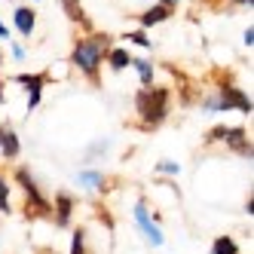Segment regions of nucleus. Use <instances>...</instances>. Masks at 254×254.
<instances>
[{"label": "nucleus", "mask_w": 254, "mask_h": 254, "mask_svg": "<svg viewBox=\"0 0 254 254\" xmlns=\"http://www.w3.org/2000/svg\"><path fill=\"white\" fill-rule=\"evenodd\" d=\"M12 28H15V34L19 37H31L34 34V28H37V9L34 6H25V3H19V6H12Z\"/></svg>", "instance_id": "10"}, {"label": "nucleus", "mask_w": 254, "mask_h": 254, "mask_svg": "<svg viewBox=\"0 0 254 254\" xmlns=\"http://www.w3.org/2000/svg\"><path fill=\"white\" fill-rule=\"evenodd\" d=\"M199 107H202L205 114H227V111H230V107L224 104V98L217 95L214 89H211V92H205L202 98H199Z\"/></svg>", "instance_id": "16"}, {"label": "nucleus", "mask_w": 254, "mask_h": 254, "mask_svg": "<svg viewBox=\"0 0 254 254\" xmlns=\"http://www.w3.org/2000/svg\"><path fill=\"white\" fill-rule=\"evenodd\" d=\"M62 3V9H64V15L74 25H80V28H92V22H89V15H86V9H83V0H59Z\"/></svg>", "instance_id": "13"}, {"label": "nucleus", "mask_w": 254, "mask_h": 254, "mask_svg": "<svg viewBox=\"0 0 254 254\" xmlns=\"http://www.w3.org/2000/svg\"><path fill=\"white\" fill-rule=\"evenodd\" d=\"M0 214H12V187L6 178H0Z\"/></svg>", "instance_id": "21"}, {"label": "nucleus", "mask_w": 254, "mask_h": 254, "mask_svg": "<svg viewBox=\"0 0 254 254\" xmlns=\"http://www.w3.org/2000/svg\"><path fill=\"white\" fill-rule=\"evenodd\" d=\"M46 80L49 74L46 70H37V74H15L12 83H19L25 92H28V114H34L43 101V89H46Z\"/></svg>", "instance_id": "8"}, {"label": "nucleus", "mask_w": 254, "mask_h": 254, "mask_svg": "<svg viewBox=\"0 0 254 254\" xmlns=\"http://www.w3.org/2000/svg\"><path fill=\"white\" fill-rule=\"evenodd\" d=\"M126 43H132L144 52H150L153 49V40H150V34L144 31V28H135V31H126Z\"/></svg>", "instance_id": "19"}, {"label": "nucleus", "mask_w": 254, "mask_h": 254, "mask_svg": "<svg viewBox=\"0 0 254 254\" xmlns=\"http://www.w3.org/2000/svg\"><path fill=\"white\" fill-rule=\"evenodd\" d=\"M3 62H6V59H3V49H0V64H3Z\"/></svg>", "instance_id": "30"}, {"label": "nucleus", "mask_w": 254, "mask_h": 254, "mask_svg": "<svg viewBox=\"0 0 254 254\" xmlns=\"http://www.w3.org/2000/svg\"><path fill=\"white\" fill-rule=\"evenodd\" d=\"M12 178H15V184H19V190L25 193V214L31 217V221H37V217H49V199L43 196L34 172L28 166H15Z\"/></svg>", "instance_id": "3"}, {"label": "nucleus", "mask_w": 254, "mask_h": 254, "mask_svg": "<svg viewBox=\"0 0 254 254\" xmlns=\"http://www.w3.org/2000/svg\"><path fill=\"white\" fill-rule=\"evenodd\" d=\"M156 175L159 178H178L181 175V166H178L175 159H159L156 162Z\"/></svg>", "instance_id": "22"}, {"label": "nucleus", "mask_w": 254, "mask_h": 254, "mask_svg": "<svg viewBox=\"0 0 254 254\" xmlns=\"http://www.w3.org/2000/svg\"><path fill=\"white\" fill-rule=\"evenodd\" d=\"M129 67L138 70V83H141V89L156 86V67H153L150 59H135V56H132V64H129Z\"/></svg>", "instance_id": "14"}, {"label": "nucleus", "mask_w": 254, "mask_h": 254, "mask_svg": "<svg viewBox=\"0 0 254 254\" xmlns=\"http://www.w3.org/2000/svg\"><path fill=\"white\" fill-rule=\"evenodd\" d=\"M67 254H89L86 227H74V230H70V248H67Z\"/></svg>", "instance_id": "17"}, {"label": "nucleus", "mask_w": 254, "mask_h": 254, "mask_svg": "<svg viewBox=\"0 0 254 254\" xmlns=\"http://www.w3.org/2000/svg\"><path fill=\"white\" fill-rule=\"evenodd\" d=\"M132 217H135V224H138L141 236L147 239L150 248H162V245H166V233H162V227H159V217L150 214L147 199H138V202L132 205Z\"/></svg>", "instance_id": "5"}, {"label": "nucleus", "mask_w": 254, "mask_h": 254, "mask_svg": "<svg viewBox=\"0 0 254 254\" xmlns=\"http://www.w3.org/2000/svg\"><path fill=\"white\" fill-rule=\"evenodd\" d=\"M25 56H28V52H25L22 43H12V46H9V59H12V62H25Z\"/></svg>", "instance_id": "23"}, {"label": "nucleus", "mask_w": 254, "mask_h": 254, "mask_svg": "<svg viewBox=\"0 0 254 254\" xmlns=\"http://www.w3.org/2000/svg\"><path fill=\"white\" fill-rule=\"evenodd\" d=\"M0 156L3 162H19L22 156V138L9 123H0Z\"/></svg>", "instance_id": "9"}, {"label": "nucleus", "mask_w": 254, "mask_h": 254, "mask_svg": "<svg viewBox=\"0 0 254 254\" xmlns=\"http://www.w3.org/2000/svg\"><path fill=\"white\" fill-rule=\"evenodd\" d=\"M9 37H12V34H9V25L0 19V40H9Z\"/></svg>", "instance_id": "25"}, {"label": "nucleus", "mask_w": 254, "mask_h": 254, "mask_svg": "<svg viewBox=\"0 0 254 254\" xmlns=\"http://www.w3.org/2000/svg\"><path fill=\"white\" fill-rule=\"evenodd\" d=\"M245 214H248V217L254 214V199H251V193H248V199H245Z\"/></svg>", "instance_id": "28"}, {"label": "nucleus", "mask_w": 254, "mask_h": 254, "mask_svg": "<svg viewBox=\"0 0 254 254\" xmlns=\"http://www.w3.org/2000/svg\"><path fill=\"white\" fill-rule=\"evenodd\" d=\"M34 3H37V0H34Z\"/></svg>", "instance_id": "32"}, {"label": "nucleus", "mask_w": 254, "mask_h": 254, "mask_svg": "<svg viewBox=\"0 0 254 254\" xmlns=\"http://www.w3.org/2000/svg\"><path fill=\"white\" fill-rule=\"evenodd\" d=\"M214 92L224 98V104L230 107V111H239V114L251 117V111H254V101H251V95L245 92V89H242L239 83H233V80H221V83L214 86Z\"/></svg>", "instance_id": "7"}, {"label": "nucleus", "mask_w": 254, "mask_h": 254, "mask_svg": "<svg viewBox=\"0 0 254 254\" xmlns=\"http://www.w3.org/2000/svg\"><path fill=\"white\" fill-rule=\"evenodd\" d=\"M6 101V89H3V80H0V104Z\"/></svg>", "instance_id": "29"}, {"label": "nucleus", "mask_w": 254, "mask_h": 254, "mask_svg": "<svg viewBox=\"0 0 254 254\" xmlns=\"http://www.w3.org/2000/svg\"><path fill=\"white\" fill-rule=\"evenodd\" d=\"M172 114V89L166 86H147L135 92V117H138V129L150 132L159 129Z\"/></svg>", "instance_id": "2"}, {"label": "nucleus", "mask_w": 254, "mask_h": 254, "mask_svg": "<svg viewBox=\"0 0 254 254\" xmlns=\"http://www.w3.org/2000/svg\"><path fill=\"white\" fill-rule=\"evenodd\" d=\"M211 254H242V248H239V242H236L233 236H214Z\"/></svg>", "instance_id": "18"}, {"label": "nucleus", "mask_w": 254, "mask_h": 254, "mask_svg": "<svg viewBox=\"0 0 254 254\" xmlns=\"http://www.w3.org/2000/svg\"><path fill=\"white\" fill-rule=\"evenodd\" d=\"M74 211H77V199H74V193L59 190L56 196L49 199V221L56 224L59 230H70V227H74Z\"/></svg>", "instance_id": "6"}, {"label": "nucleus", "mask_w": 254, "mask_h": 254, "mask_svg": "<svg viewBox=\"0 0 254 254\" xmlns=\"http://www.w3.org/2000/svg\"><path fill=\"white\" fill-rule=\"evenodd\" d=\"M107 147H111V141H107V138H98V141H92V144L86 147V153H83V162H92V159L104 156V153H107Z\"/></svg>", "instance_id": "20"}, {"label": "nucleus", "mask_w": 254, "mask_h": 254, "mask_svg": "<svg viewBox=\"0 0 254 254\" xmlns=\"http://www.w3.org/2000/svg\"><path fill=\"white\" fill-rule=\"evenodd\" d=\"M114 46V37L111 34H101V31H89L86 37H77L74 46H70V67L83 74L89 83H98L101 77V67H104V59H107V49Z\"/></svg>", "instance_id": "1"}, {"label": "nucleus", "mask_w": 254, "mask_h": 254, "mask_svg": "<svg viewBox=\"0 0 254 254\" xmlns=\"http://www.w3.org/2000/svg\"><path fill=\"white\" fill-rule=\"evenodd\" d=\"M104 64L120 74V70H126V67L132 64V52L126 49V46H111V49H107V59H104Z\"/></svg>", "instance_id": "15"}, {"label": "nucleus", "mask_w": 254, "mask_h": 254, "mask_svg": "<svg viewBox=\"0 0 254 254\" xmlns=\"http://www.w3.org/2000/svg\"><path fill=\"white\" fill-rule=\"evenodd\" d=\"M172 9H166V6H159V3H153L150 9H144V12H138V25L147 31V28H153V25H162V22H169L172 19Z\"/></svg>", "instance_id": "12"}, {"label": "nucleus", "mask_w": 254, "mask_h": 254, "mask_svg": "<svg viewBox=\"0 0 254 254\" xmlns=\"http://www.w3.org/2000/svg\"><path fill=\"white\" fill-rule=\"evenodd\" d=\"M242 43H245V46H248V49H251V46H254V28H251V25H248V28H245V31H242Z\"/></svg>", "instance_id": "24"}, {"label": "nucleus", "mask_w": 254, "mask_h": 254, "mask_svg": "<svg viewBox=\"0 0 254 254\" xmlns=\"http://www.w3.org/2000/svg\"><path fill=\"white\" fill-rule=\"evenodd\" d=\"M0 178H3V169H0Z\"/></svg>", "instance_id": "31"}, {"label": "nucleus", "mask_w": 254, "mask_h": 254, "mask_svg": "<svg viewBox=\"0 0 254 254\" xmlns=\"http://www.w3.org/2000/svg\"><path fill=\"white\" fill-rule=\"evenodd\" d=\"M205 144H224L227 150H233L236 156L251 159V138L245 126H214L205 135Z\"/></svg>", "instance_id": "4"}, {"label": "nucleus", "mask_w": 254, "mask_h": 254, "mask_svg": "<svg viewBox=\"0 0 254 254\" xmlns=\"http://www.w3.org/2000/svg\"><path fill=\"white\" fill-rule=\"evenodd\" d=\"M233 6H242V9H251L254 6V0H230Z\"/></svg>", "instance_id": "27"}, {"label": "nucleus", "mask_w": 254, "mask_h": 254, "mask_svg": "<svg viewBox=\"0 0 254 254\" xmlns=\"http://www.w3.org/2000/svg\"><path fill=\"white\" fill-rule=\"evenodd\" d=\"M77 187L80 190H89V193H104L107 190V175L101 169L86 166V169L77 172Z\"/></svg>", "instance_id": "11"}, {"label": "nucleus", "mask_w": 254, "mask_h": 254, "mask_svg": "<svg viewBox=\"0 0 254 254\" xmlns=\"http://www.w3.org/2000/svg\"><path fill=\"white\" fill-rule=\"evenodd\" d=\"M156 3H159V6H166V9H172V12H175V9H178V3H181V0H156Z\"/></svg>", "instance_id": "26"}]
</instances>
